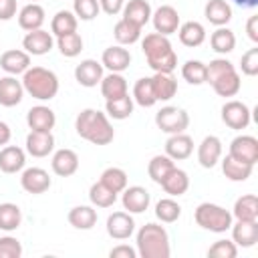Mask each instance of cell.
Listing matches in <instances>:
<instances>
[{
    "mask_svg": "<svg viewBox=\"0 0 258 258\" xmlns=\"http://www.w3.org/2000/svg\"><path fill=\"white\" fill-rule=\"evenodd\" d=\"M24 97L22 81H18L14 75L0 77V105L2 107H16Z\"/></svg>",
    "mask_w": 258,
    "mask_h": 258,
    "instance_id": "obj_20",
    "label": "cell"
},
{
    "mask_svg": "<svg viewBox=\"0 0 258 258\" xmlns=\"http://www.w3.org/2000/svg\"><path fill=\"white\" fill-rule=\"evenodd\" d=\"M141 50L147 58V64L155 73H173L177 67V54L171 48L167 36L159 32H149L141 40Z\"/></svg>",
    "mask_w": 258,
    "mask_h": 258,
    "instance_id": "obj_2",
    "label": "cell"
},
{
    "mask_svg": "<svg viewBox=\"0 0 258 258\" xmlns=\"http://www.w3.org/2000/svg\"><path fill=\"white\" fill-rule=\"evenodd\" d=\"M240 69H242V73L248 75V77L258 75V46L248 48V50L242 54V58H240Z\"/></svg>",
    "mask_w": 258,
    "mask_h": 258,
    "instance_id": "obj_52",
    "label": "cell"
},
{
    "mask_svg": "<svg viewBox=\"0 0 258 258\" xmlns=\"http://www.w3.org/2000/svg\"><path fill=\"white\" fill-rule=\"evenodd\" d=\"M50 183H52V181H50V175H48V171L42 169V167H28V169H24L22 175H20V185H22V189L28 191V194H32V196H38V194L48 191Z\"/></svg>",
    "mask_w": 258,
    "mask_h": 258,
    "instance_id": "obj_10",
    "label": "cell"
},
{
    "mask_svg": "<svg viewBox=\"0 0 258 258\" xmlns=\"http://www.w3.org/2000/svg\"><path fill=\"white\" fill-rule=\"evenodd\" d=\"M22 46L28 54H34V56H42L46 52L52 50L54 46V40H52V34L38 28V30H30L26 32V36L22 38Z\"/></svg>",
    "mask_w": 258,
    "mask_h": 258,
    "instance_id": "obj_12",
    "label": "cell"
},
{
    "mask_svg": "<svg viewBox=\"0 0 258 258\" xmlns=\"http://www.w3.org/2000/svg\"><path fill=\"white\" fill-rule=\"evenodd\" d=\"M212 87H214L216 95H220V97H236L242 87V81H240L238 71H232V73H226L224 77H220L218 81H214Z\"/></svg>",
    "mask_w": 258,
    "mask_h": 258,
    "instance_id": "obj_39",
    "label": "cell"
},
{
    "mask_svg": "<svg viewBox=\"0 0 258 258\" xmlns=\"http://www.w3.org/2000/svg\"><path fill=\"white\" fill-rule=\"evenodd\" d=\"M77 135L91 141L93 145H109L115 137V129L109 123L107 113L99 109H83L75 119Z\"/></svg>",
    "mask_w": 258,
    "mask_h": 258,
    "instance_id": "obj_1",
    "label": "cell"
},
{
    "mask_svg": "<svg viewBox=\"0 0 258 258\" xmlns=\"http://www.w3.org/2000/svg\"><path fill=\"white\" fill-rule=\"evenodd\" d=\"M105 111H107V117L123 121V119L131 117V113H133V97H129V93H127V95H123L119 99L107 101L105 103Z\"/></svg>",
    "mask_w": 258,
    "mask_h": 258,
    "instance_id": "obj_40",
    "label": "cell"
},
{
    "mask_svg": "<svg viewBox=\"0 0 258 258\" xmlns=\"http://www.w3.org/2000/svg\"><path fill=\"white\" fill-rule=\"evenodd\" d=\"M177 34H179V42L189 48H196L206 40V28L198 20H187V22L179 24Z\"/></svg>",
    "mask_w": 258,
    "mask_h": 258,
    "instance_id": "obj_30",
    "label": "cell"
},
{
    "mask_svg": "<svg viewBox=\"0 0 258 258\" xmlns=\"http://www.w3.org/2000/svg\"><path fill=\"white\" fill-rule=\"evenodd\" d=\"M26 163V153L24 149L16 145H4L0 149V171L4 173H16L22 171Z\"/></svg>",
    "mask_w": 258,
    "mask_h": 258,
    "instance_id": "obj_24",
    "label": "cell"
},
{
    "mask_svg": "<svg viewBox=\"0 0 258 258\" xmlns=\"http://www.w3.org/2000/svg\"><path fill=\"white\" fill-rule=\"evenodd\" d=\"M89 200L93 206L97 208H111L115 202H117V194L113 189H109L103 181H97L91 185L89 189Z\"/></svg>",
    "mask_w": 258,
    "mask_h": 258,
    "instance_id": "obj_44",
    "label": "cell"
},
{
    "mask_svg": "<svg viewBox=\"0 0 258 258\" xmlns=\"http://www.w3.org/2000/svg\"><path fill=\"white\" fill-rule=\"evenodd\" d=\"M75 79L81 87H97L103 79V64L95 58H85L75 67Z\"/></svg>",
    "mask_w": 258,
    "mask_h": 258,
    "instance_id": "obj_11",
    "label": "cell"
},
{
    "mask_svg": "<svg viewBox=\"0 0 258 258\" xmlns=\"http://www.w3.org/2000/svg\"><path fill=\"white\" fill-rule=\"evenodd\" d=\"M24 93L38 101H50L58 93V77L44 67H28L22 75Z\"/></svg>",
    "mask_w": 258,
    "mask_h": 258,
    "instance_id": "obj_4",
    "label": "cell"
},
{
    "mask_svg": "<svg viewBox=\"0 0 258 258\" xmlns=\"http://www.w3.org/2000/svg\"><path fill=\"white\" fill-rule=\"evenodd\" d=\"M173 167H175V163H173L171 157H167V155H155V157H151V161L147 163V173H149V177H151L155 183H161V181L165 179V175H167Z\"/></svg>",
    "mask_w": 258,
    "mask_h": 258,
    "instance_id": "obj_43",
    "label": "cell"
},
{
    "mask_svg": "<svg viewBox=\"0 0 258 258\" xmlns=\"http://www.w3.org/2000/svg\"><path fill=\"white\" fill-rule=\"evenodd\" d=\"M101 95L105 97V101H113V99H119L123 95L129 93V87H127V81L121 73H109V75H103L101 83Z\"/></svg>",
    "mask_w": 258,
    "mask_h": 258,
    "instance_id": "obj_25",
    "label": "cell"
},
{
    "mask_svg": "<svg viewBox=\"0 0 258 258\" xmlns=\"http://www.w3.org/2000/svg\"><path fill=\"white\" fill-rule=\"evenodd\" d=\"M181 77L189 85H202L206 83V64L202 60H185L181 67Z\"/></svg>",
    "mask_w": 258,
    "mask_h": 258,
    "instance_id": "obj_47",
    "label": "cell"
},
{
    "mask_svg": "<svg viewBox=\"0 0 258 258\" xmlns=\"http://www.w3.org/2000/svg\"><path fill=\"white\" fill-rule=\"evenodd\" d=\"M181 216V206L173 198H161L155 204V218L163 224H173Z\"/></svg>",
    "mask_w": 258,
    "mask_h": 258,
    "instance_id": "obj_41",
    "label": "cell"
},
{
    "mask_svg": "<svg viewBox=\"0 0 258 258\" xmlns=\"http://www.w3.org/2000/svg\"><path fill=\"white\" fill-rule=\"evenodd\" d=\"M194 220H196V224L200 228L216 232V234H222V232L230 230V226H232V212H228L226 208H222L218 204L204 202V204H200L196 208Z\"/></svg>",
    "mask_w": 258,
    "mask_h": 258,
    "instance_id": "obj_5",
    "label": "cell"
},
{
    "mask_svg": "<svg viewBox=\"0 0 258 258\" xmlns=\"http://www.w3.org/2000/svg\"><path fill=\"white\" fill-rule=\"evenodd\" d=\"M250 119H252V111L248 109L246 103L232 99V101H226L222 105V121L230 129H236V131L246 129L250 125Z\"/></svg>",
    "mask_w": 258,
    "mask_h": 258,
    "instance_id": "obj_7",
    "label": "cell"
},
{
    "mask_svg": "<svg viewBox=\"0 0 258 258\" xmlns=\"http://www.w3.org/2000/svg\"><path fill=\"white\" fill-rule=\"evenodd\" d=\"M232 218H236V220H258V198L254 194L240 196L234 204Z\"/></svg>",
    "mask_w": 258,
    "mask_h": 258,
    "instance_id": "obj_36",
    "label": "cell"
},
{
    "mask_svg": "<svg viewBox=\"0 0 258 258\" xmlns=\"http://www.w3.org/2000/svg\"><path fill=\"white\" fill-rule=\"evenodd\" d=\"M208 256H212V258H236L238 246L232 240H218L208 248Z\"/></svg>",
    "mask_w": 258,
    "mask_h": 258,
    "instance_id": "obj_50",
    "label": "cell"
},
{
    "mask_svg": "<svg viewBox=\"0 0 258 258\" xmlns=\"http://www.w3.org/2000/svg\"><path fill=\"white\" fill-rule=\"evenodd\" d=\"M16 16V0H0V20L6 22Z\"/></svg>",
    "mask_w": 258,
    "mask_h": 258,
    "instance_id": "obj_54",
    "label": "cell"
},
{
    "mask_svg": "<svg viewBox=\"0 0 258 258\" xmlns=\"http://www.w3.org/2000/svg\"><path fill=\"white\" fill-rule=\"evenodd\" d=\"M26 123L30 127V131H52L54 123H56V115L50 107L46 105H36L30 107L26 113Z\"/></svg>",
    "mask_w": 258,
    "mask_h": 258,
    "instance_id": "obj_16",
    "label": "cell"
},
{
    "mask_svg": "<svg viewBox=\"0 0 258 258\" xmlns=\"http://www.w3.org/2000/svg\"><path fill=\"white\" fill-rule=\"evenodd\" d=\"M77 22H79V18L75 16V12H71V10H58L52 16V20H50V30H52L54 36L77 32Z\"/></svg>",
    "mask_w": 258,
    "mask_h": 258,
    "instance_id": "obj_37",
    "label": "cell"
},
{
    "mask_svg": "<svg viewBox=\"0 0 258 258\" xmlns=\"http://www.w3.org/2000/svg\"><path fill=\"white\" fill-rule=\"evenodd\" d=\"M50 167L60 177H69V175L77 173V169H79V155H77V151H73L69 147H62V149L54 151Z\"/></svg>",
    "mask_w": 258,
    "mask_h": 258,
    "instance_id": "obj_19",
    "label": "cell"
},
{
    "mask_svg": "<svg viewBox=\"0 0 258 258\" xmlns=\"http://www.w3.org/2000/svg\"><path fill=\"white\" fill-rule=\"evenodd\" d=\"M109 189H113L115 194H121L125 187H127V173L121 169V167H107L103 173H101V179Z\"/></svg>",
    "mask_w": 258,
    "mask_h": 258,
    "instance_id": "obj_46",
    "label": "cell"
},
{
    "mask_svg": "<svg viewBox=\"0 0 258 258\" xmlns=\"http://www.w3.org/2000/svg\"><path fill=\"white\" fill-rule=\"evenodd\" d=\"M153 81V89H155V97L157 101H169L175 97L177 93V81L173 79L171 73H155L151 77Z\"/></svg>",
    "mask_w": 258,
    "mask_h": 258,
    "instance_id": "obj_34",
    "label": "cell"
},
{
    "mask_svg": "<svg viewBox=\"0 0 258 258\" xmlns=\"http://www.w3.org/2000/svg\"><path fill=\"white\" fill-rule=\"evenodd\" d=\"M22 256V244L12 236L0 238V258H20Z\"/></svg>",
    "mask_w": 258,
    "mask_h": 258,
    "instance_id": "obj_51",
    "label": "cell"
},
{
    "mask_svg": "<svg viewBox=\"0 0 258 258\" xmlns=\"http://www.w3.org/2000/svg\"><path fill=\"white\" fill-rule=\"evenodd\" d=\"M133 103H137L141 107H153L157 103L151 77H141V79L135 81V85H133Z\"/></svg>",
    "mask_w": 258,
    "mask_h": 258,
    "instance_id": "obj_35",
    "label": "cell"
},
{
    "mask_svg": "<svg viewBox=\"0 0 258 258\" xmlns=\"http://www.w3.org/2000/svg\"><path fill=\"white\" fill-rule=\"evenodd\" d=\"M30 2H38V0H30Z\"/></svg>",
    "mask_w": 258,
    "mask_h": 258,
    "instance_id": "obj_59",
    "label": "cell"
},
{
    "mask_svg": "<svg viewBox=\"0 0 258 258\" xmlns=\"http://www.w3.org/2000/svg\"><path fill=\"white\" fill-rule=\"evenodd\" d=\"M101 64L105 69H109L111 73H123L129 69L131 64V52L127 48H123L121 44H115V46H109L103 50V56H101Z\"/></svg>",
    "mask_w": 258,
    "mask_h": 258,
    "instance_id": "obj_17",
    "label": "cell"
},
{
    "mask_svg": "<svg viewBox=\"0 0 258 258\" xmlns=\"http://www.w3.org/2000/svg\"><path fill=\"white\" fill-rule=\"evenodd\" d=\"M155 125L167 133V135H175V133H183L189 125V115L185 109L181 107H173V105H167V107H161L157 113H155Z\"/></svg>",
    "mask_w": 258,
    "mask_h": 258,
    "instance_id": "obj_6",
    "label": "cell"
},
{
    "mask_svg": "<svg viewBox=\"0 0 258 258\" xmlns=\"http://www.w3.org/2000/svg\"><path fill=\"white\" fill-rule=\"evenodd\" d=\"M159 185H161L163 191L169 194L171 198H179V196H183V194L187 191V187H189V177H187V173H185L183 169L173 167V169L165 175V179H163Z\"/></svg>",
    "mask_w": 258,
    "mask_h": 258,
    "instance_id": "obj_29",
    "label": "cell"
},
{
    "mask_svg": "<svg viewBox=\"0 0 258 258\" xmlns=\"http://www.w3.org/2000/svg\"><path fill=\"white\" fill-rule=\"evenodd\" d=\"M232 242L242 248H252L258 242V220H238L230 226Z\"/></svg>",
    "mask_w": 258,
    "mask_h": 258,
    "instance_id": "obj_14",
    "label": "cell"
},
{
    "mask_svg": "<svg viewBox=\"0 0 258 258\" xmlns=\"http://www.w3.org/2000/svg\"><path fill=\"white\" fill-rule=\"evenodd\" d=\"M222 157V141L216 135H208L202 139L200 147H198V161L202 167L212 169Z\"/></svg>",
    "mask_w": 258,
    "mask_h": 258,
    "instance_id": "obj_22",
    "label": "cell"
},
{
    "mask_svg": "<svg viewBox=\"0 0 258 258\" xmlns=\"http://www.w3.org/2000/svg\"><path fill=\"white\" fill-rule=\"evenodd\" d=\"M204 16L214 26H226L232 20V8L226 0H208L204 6Z\"/></svg>",
    "mask_w": 258,
    "mask_h": 258,
    "instance_id": "obj_28",
    "label": "cell"
},
{
    "mask_svg": "<svg viewBox=\"0 0 258 258\" xmlns=\"http://www.w3.org/2000/svg\"><path fill=\"white\" fill-rule=\"evenodd\" d=\"M232 71H236V67L228 58H214L206 64V83L212 85L214 81H218L220 77H224L226 73H232Z\"/></svg>",
    "mask_w": 258,
    "mask_h": 258,
    "instance_id": "obj_48",
    "label": "cell"
},
{
    "mask_svg": "<svg viewBox=\"0 0 258 258\" xmlns=\"http://www.w3.org/2000/svg\"><path fill=\"white\" fill-rule=\"evenodd\" d=\"M99 6H101V10H103L105 14L115 16V14H119V12L123 10L125 0H99Z\"/></svg>",
    "mask_w": 258,
    "mask_h": 258,
    "instance_id": "obj_53",
    "label": "cell"
},
{
    "mask_svg": "<svg viewBox=\"0 0 258 258\" xmlns=\"http://www.w3.org/2000/svg\"><path fill=\"white\" fill-rule=\"evenodd\" d=\"M240 8H256L258 6V0H234Z\"/></svg>",
    "mask_w": 258,
    "mask_h": 258,
    "instance_id": "obj_58",
    "label": "cell"
},
{
    "mask_svg": "<svg viewBox=\"0 0 258 258\" xmlns=\"http://www.w3.org/2000/svg\"><path fill=\"white\" fill-rule=\"evenodd\" d=\"M121 204L123 208L129 212V214H141L149 208V202H151V196L145 187L141 185H131V187H125L121 191Z\"/></svg>",
    "mask_w": 258,
    "mask_h": 258,
    "instance_id": "obj_13",
    "label": "cell"
},
{
    "mask_svg": "<svg viewBox=\"0 0 258 258\" xmlns=\"http://www.w3.org/2000/svg\"><path fill=\"white\" fill-rule=\"evenodd\" d=\"M252 169H254V165L244 163V161H238L232 155H226L222 159V171H224V175L230 181H246L252 175Z\"/></svg>",
    "mask_w": 258,
    "mask_h": 258,
    "instance_id": "obj_32",
    "label": "cell"
},
{
    "mask_svg": "<svg viewBox=\"0 0 258 258\" xmlns=\"http://www.w3.org/2000/svg\"><path fill=\"white\" fill-rule=\"evenodd\" d=\"M137 254L141 258H169V236L159 224H145L137 232Z\"/></svg>",
    "mask_w": 258,
    "mask_h": 258,
    "instance_id": "obj_3",
    "label": "cell"
},
{
    "mask_svg": "<svg viewBox=\"0 0 258 258\" xmlns=\"http://www.w3.org/2000/svg\"><path fill=\"white\" fill-rule=\"evenodd\" d=\"M113 36H115V40H117L121 46L133 44V42H137V40L141 38V26H137V24H133V22H129V20H125V18H121V20L115 24V28H113Z\"/></svg>",
    "mask_w": 258,
    "mask_h": 258,
    "instance_id": "obj_38",
    "label": "cell"
},
{
    "mask_svg": "<svg viewBox=\"0 0 258 258\" xmlns=\"http://www.w3.org/2000/svg\"><path fill=\"white\" fill-rule=\"evenodd\" d=\"M44 24V8L38 2H28L24 8L18 12V26L26 32L38 30Z\"/></svg>",
    "mask_w": 258,
    "mask_h": 258,
    "instance_id": "obj_26",
    "label": "cell"
},
{
    "mask_svg": "<svg viewBox=\"0 0 258 258\" xmlns=\"http://www.w3.org/2000/svg\"><path fill=\"white\" fill-rule=\"evenodd\" d=\"M73 12L81 20H93L101 12L99 0H73Z\"/></svg>",
    "mask_w": 258,
    "mask_h": 258,
    "instance_id": "obj_49",
    "label": "cell"
},
{
    "mask_svg": "<svg viewBox=\"0 0 258 258\" xmlns=\"http://www.w3.org/2000/svg\"><path fill=\"white\" fill-rule=\"evenodd\" d=\"M67 220L77 230H91L97 224V210L91 206H75L69 212Z\"/></svg>",
    "mask_w": 258,
    "mask_h": 258,
    "instance_id": "obj_31",
    "label": "cell"
},
{
    "mask_svg": "<svg viewBox=\"0 0 258 258\" xmlns=\"http://www.w3.org/2000/svg\"><path fill=\"white\" fill-rule=\"evenodd\" d=\"M123 18L137 24V26H145L149 20H151V4L147 0H129L125 6H123Z\"/></svg>",
    "mask_w": 258,
    "mask_h": 258,
    "instance_id": "obj_27",
    "label": "cell"
},
{
    "mask_svg": "<svg viewBox=\"0 0 258 258\" xmlns=\"http://www.w3.org/2000/svg\"><path fill=\"white\" fill-rule=\"evenodd\" d=\"M56 46H58L62 56L75 58L83 50V36L79 32H69V34H62V36H56Z\"/></svg>",
    "mask_w": 258,
    "mask_h": 258,
    "instance_id": "obj_45",
    "label": "cell"
},
{
    "mask_svg": "<svg viewBox=\"0 0 258 258\" xmlns=\"http://www.w3.org/2000/svg\"><path fill=\"white\" fill-rule=\"evenodd\" d=\"M30 67V54L26 50H18V48H12V50H6L2 52L0 56V69L8 75H24V71Z\"/></svg>",
    "mask_w": 258,
    "mask_h": 258,
    "instance_id": "obj_21",
    "label": "cell"
},
{
    "mask_svg": "<svg viewBox=\"0 0 258 258\" xmlns=\"http://www.w3.org/2000/svg\"><path fill=\"white\" fill-rule=\"evenodd\" d=\"M234 159L254 165L258 161V139L252 135H238L230 143V153Z\"/></svg>",
    "mask_w": 258,
    "mask_h": 258,
    "instance_id": "obj_8",
    "label": "cell"
},
{
    "mask_svg": "<svg viewBox=\"0 0 258 258\" xmlns=\"http://www.w3.org/2000/svg\"><path fill=\"white\" fill-rule=\"evenodd\" d=\"M54 149L52 131H30L26 135V151L32 157H46Z\"/></svg>",
    "mask_w": 258,
    "mask_h": 258,
    "instance_id": "obj_18",
    "label": "cell"
},
{
    "mask_svg": "<svg viewBox=\"0 0 258 258\" xmlns=\"http://www.w3.org/2000/svg\"><path fill=\"white\" fill-rule=\"evenodd\" d=\"M191 153H194V139L185 133L169 135V139L165 141V155L171 157L173 161L187 159Z\"/></svg>",
    "mask_w": 258,
    "mask_h": 258,
    "instance_id": "obj_23",
    "label": "cell"
},
{
    "mask_svg": "<svg viewBox=\"0 0 258 258\" xmlns=\"http://www.w3.org/2000/svg\"><path fill=\"white\" fill-rule=\"evenodd\" d=\"M151 22H153L155 32H159L163 36H169V34L177 32V28H179V14L173 6L163 4L155 12H151Z\"/></svg>",
    "mask_w": 258,
    "mask_h": 258,
    "instance_id": "obj_9",
    "label": "cell"
},
{
    "mask_svg": "<svg viewBox=\"0 0 258 258\" xmlns=\"http://www.w3.org/2000/svg\"><path fill=\"white\" fill-rule=\"evenodd\" d=\"M135 232V222L129 212H113L107 218V234L113 240H127Z\"/></svg>",
    "mask_w": 258,
    "mask_h": 258,
    "instance_id": "obj_15",
    "label": "cell"
},
{
    "mask_svg": "<svg viewBox=\"0 0 258 258\" xmlns=\"http://www.w3.org/2000/svg\"><path fill=\"white\" fill-rule=\"evenodd\" d=\"M10 137H12V131H10V127H8V123H4V121H0V147H4V145H8V141H10Z\"/></svg>",
    "mask_w": 258,
    "mask_h": 258,
    "instance_id": "obj_57",
    "label": "cell"
},
{
    "mask_svg": "<svg viewBox=\"0 0 258 258\" xmlns=\"http://www.w3.org/2000/svg\"><path fill=\"white\" fill-rule=\"evenodd\" d=\"M22 222V212L16 204H0V230L4 232H14Z\"/></svg>",
    "mask_w": 258,
    "mask_h": 258,
    "instance_id": "obj_42",
    "label": "cell"
},
{
    "mask_svg": "<svg viewBox=\"0 0 258 258\" xmlns=\"http://www.w3.org/2000/svg\"><path fill=\"white\" fill-rule=\"evenodd\" d=\"M210 46L218 54H228L236 46V34L228 26H218L210 36Z\"/></svg>",
    "mask_w": 258,
    "mask_h": 258,
    "instance_id": "obj_33",
    "label": "cell"
},
{
    "mask_svg": "<svg viewBox=\"0 0 258 258\" xmlns=\"http://www.w3.org/2000/svg\"><path fill=\"white\" fill-rule=\"evenodd\" d=\"M246 32L252 42H258V16H250L246 22Z\"/></svg>",
    "mask_w": 258,
    "mask_h": 258,
    "instance_id": "obj_56",
    "label": "cell"
},
{
    "mask_svg": "<svg viewBox=\"0 0 258 258\" xmlns=\"http://www.w3.org/2000/svg\"><path fill=\"white\" fill-rule=\"evenodd\" d=\"M109 256H111V258H137V250H133V248L127 246V244H119V246L111 248Z\"/></svg>",
    "mask_w": 258,
    "mask_h": 258,
    "instance_id": "obj_55",
    "label": "cell"
}]
</instances>
